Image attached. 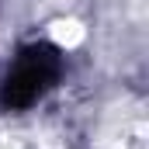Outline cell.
<instances>
[{
	"mask_svg": "<svg viewBox=\"0 0 149 149\" xmlns=\"http://www.w3.org/2000/svg\"><path fill=\"white\" fill-rule=\"evenodd\" d=\"M59 73H63V56L56 45H49V42L24 45L0 80V104L7 111L31 108L56 87Z\"/></svg>",
	"mask_w": 149,
	"mask_h": 149,
	"instance_id": "cell-1",
	"label": "cell"
}]
</instances>
